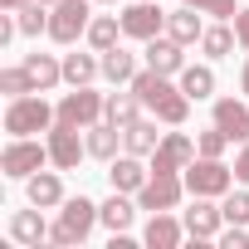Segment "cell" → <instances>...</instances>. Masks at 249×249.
<instances>
[{
    "instance_id": "obj_1",
    "label": "cell",
    "mask_w": 249,
    "mask_h": 249,
    "mask_svg": "<svg viewBox=\"0 0 249 249\" xmlns=\"http://www.w3.org/2000/svg\"><path fill=\"white\" fill-rule=\"evenodd\" d=\"M93 225H98V205H93L88 196H69V200L59 205V220L49 225V244H59V249L83 244V239L93 234Z\"/></svg>"
},
{
    "instance_id": "obj_2",
    "label": "cell",
    "mask_w": 249,
    "mask_h": 249,
    "mask_svg": "<svg viewBox=\"0 0 249 249\" xmlns=\"http://www.w3.org/2000/svg\"><path fill=\"white\" fill-rule=\"evenodd\" d=\"M54 122H59V107H49L39 93H25V98H10V103H5V132H10V137L49 132Z\"/></svg>"
},
{
    "instance_id": "obj_3",
    "label": "cell",
    "mask_w": 249,
    "mask_h": 249,
    "mask_svg": "<svg viewBox=\"0 0 249 249\" xmlns=\"http://www.w3.org/2000/svg\"><path fill=\"white\" fill-rule=\"evenodd\" d=\"M181 176H186V191H191V196H210V200H220V196L234 191V166H225L220 157H196Z\"/></svg>"
},
{
    "instance_id": "obj_4",
    "label": "cell",
    "mask_w": 249,
    "mask_h": 249,
    "mask_svg": "<svg viewBox=\"0 0 249 249\" xmlns=\"http://www.w3.org/2000/svg\"><path fill=\"white\" fill-rule=\"evenodd\" d=\"M88 25H93V0H59V5L49 10V39L54 44L88 39Z\"/></svg>"
},
{
    "instance_id": "obj_5",
    "label": "cell",
    "mask_w": 249,
    "mask_h": 249,
    "mask_svg": "<svg viewBox=\"0 0 249 249\" xmlns=\"http://www.w3.org/2000/svg\"><path fill=\"white\" fill-rule=\"evenodd\" d=\"M44 166H49V142H35V137H10V147L0 152V171L10 181H30Z\"/></svg>"
},
{
    "instance_id": "obj_6",
    "label": "cell",
    "mask_w": 249,
    "mask_h": 249,
    "mask_svg": "<svg viewBox=\"0 0 249 249\" xmlns=\"http://www.w3.org/2000/svg\"><path fill=\"white\" fill-rule=\"evenodd\" d=\"M103 112H107V98L93 93V83H83V88L59 98V122H69V127H78V132H88L93 122H103Z\"/></svg>"
},
{
    "instance_id": "obj_7",
    "label": "cell",
    "mask_w": 249,
    "mask_h": 249,
    "mask_svg": "<svg viewBox=\"0 0 249 249\" xmlns=\"http://www.w3.org/2000/svg\"><path fill=\"white\" fill-rule=\"evenodd\" d=\"M122 35L127 39H157V35H166V10L157 5V0H132L127 10H122Z\"/></svg>"
},
{
    "instance_id": "obj_8",
    "label": "cell",
    "mask_w": 249,
    "mask_h": 249,
    "mask_svg": "<svg viewBox=\"0 0 249 249\" xmlns=\"http://www.w3.org/2000/svg\"><path fill=\"white\" fill-rule=\"evenodd\" d=\"M44 142H49V166L59 171H73L88 157V137H78V127H69V122H54Z\"/></svg>"
},
{
    "instance_id": "obj_9",
    "label": "cell",
    "mask_w": 249,
    "mask_h": 249,
    "mask_svg": "<svg viewBox=\"0 0 249 249\" xmlns=\"http://www.w3.org/2000/svg\"><path fill=\"white\" fill-rule=\"evenodd\" d=\"M191 161H196V142H191L186 132H166L161 147L152 152V171H157V176H181Z\"/></svg>"
},
{
    "instance_id": "obj_10",
    "label": "cell",
    "mask_w": 249,
    "mask_h": 249,
    "mask_svg": "<svg viewBox=\"0 0 249 249\" xmlns=\"http://www.w3.org/2000/svg\"><path fill=\"white\" fill-rule=\"evenodd\" d=\"M181 196H186V176H147V186L137 191V205L142 210H176L181 205Z\"/></svg>"
},
{
    "instance_id": "obj_11",
    "label": "cell",
    "mask_w": 249,
    "mask_h": 249,
    "mask_svg": "<svg viewBox=\"0 0 249 249\" xmlns=\"http://www.w3.org/2000/svg\"><path fill=\"white\" fill-rule=\"evenodd\" d=\"M186 220V234L191 239H220V225H225V210L210 200V196H196V205L181 215Z\"/></svg>"
},
{
    "instance_id": "obj_12",
    "label": "cell",
    "mask_w": 249,
    "mask_h": 249,
    "mask_svg": "<svg viewBox=\"0 0 249 249\" xmlns=\"http://www.w3.org/2000/svg\"><path fill=\"white\" fill-rule=\"evenodd\" d=\"M147 176H152V166H142V157H132V152H122V157L107 161V181H112V191L137 196V191L147 186Z\"/></svg>"
},
{
    "instance_id": "obj_13",
    "label": "cell",
    "mask_w": 249,
    "mask_h": 249,
    "mask_svg": "<svg viewBox=\"0 0 249 249\" xmlns=\"http://www.w3.org/2000/svg\"><path fill=\"white\" fill-rule=\"evenodd\" d=\"M142 54H147V69H157V73H171V78H176V73L186 69V44H176L171 35L147 39V49H142Z\"/></svg>"
},
{
    "instance_id": "obj_14",
    "label": "cell",
    "mask_w": 249,
    "mask_h": 249,
    "mask_svg": "<svg viewBox=\"0 0 249 249\" xmlns=\"http://www.w3.org/2000/svg\"><path fill=\"white\" fill-rule=\"evenodd\" d=\"M215 127L230 142H249V103L239 98H215Z\"/></svg>"
},
{
    "instance_id": "obj_15",
    "label": "cell",
    "mask_w": 249,
    "mask_h": 249,
    "mask_svg": "<svg viewBox=\"0 0 249 249\" xmlns=\"http://www.w3.org/2000/svg\"><path fill=\"white\" fill-rule=\"evenodd\" d=\"M181 239H186V220H171L166 210H152V220L142 230V244L147 249H176Z\"/></svg>"
},
{
    "instance_id": "obj_16",
    "label": "cell",
    "mask_w": 249,
    "mask_h": 249,
    "mask_svg": "<svg viewBox=\"0 0 249 249\" xmlns=\"http://www.w3.org/2000/svg\"><path fill=\"white\" fill-rule=\"evenodd\" d=\"M25 196H30V205H39V210H54V205H64L69 196H64L59 166H54V171H35V176L25 181Z\"/></svg>"
},
{
    "instance_id": "obj_17",
    "label": "cell",
    "mask_w": 249,
    "mask_h": 249,
    "mask_svg": "<svg viewBox=\"0 0 249 249\" xmlns=\"http://www.w3.org/2000/svg\"><path fill=\"white\" fill-rule=\"evenodd\" d=\"M25 73H30L35 93H49V88L64 83V59H54V54H25Z\"/></svg>"
},
{
    "instance_id": "obj_18",
    "label": "cell",
    "mask_w": 249,
    "mask_h": 249,
    "mask_svg": "<svg viewBox=\"0 0 249 249\" xmlns=\"http://www.w3.org/2000/svg\"><path fill=\"white\" fill-rule=\"evenodd\" d=\"M10 239H15V244H30V249H39V244L49 239V225H44L39 205H35V210H15V215H10Z\"/></svg>"
},
{
    "instance_id": "obj_19",
    "label": "cell",
    "mask_w": 249,
    "mask_h": 249,
    "mask_svg": "<svg viewBox=\"0 0 249 249\" xmlns=\"http://www.w3.org/2000/svg\"><path fill=\"white\" fill-rule=\"evenodd\" d=\"M166 35H171L176 44H200V35H205V20H200V10H196V5H181V10H171V15H166Z\"/></svg>"
},
{
    "instance_id": "obj_20",
    "label": "cell",
    "mask_w": 249,
    "mask_h": 249,
    "mask_svg": "<svg viewBox=\"0 0 249 249\" xmlns=\"http://www.w3.org/2000/svg\"><path fill=\"white\" fill-rule=\"evenodd\" d=\"M137 210H142V205H132V200H127V191H112V196L98 205V225H107V230L117 234V230H127V225L137 220Z\"/></svg>"
},
{
    "instance_id": "obj_21",
    "label": "cell",
    "mask_w": 249,
    "mask_h": 249,
    "mask_svg": "<svg viewBox=\"0 0 249 249\" xmlns=\"http://www.w3.org/2000/svg\"><path fill=\"white\" fill-rule=\"evenodd\" d=\"M117 147H127V137H122V127H112L107 117L88 127V157H98V161H112V157H117Z\"/></svg>"
},
{
    "instance_id": "obj_22",
    "label": "cell",
    "mask_w": 249,
    "mask_h": 249,
    "mask_svg": "<svg viewBox=\"0 0 249 249\" xmlns=\"http://www.w3.org/2000/svg\"><path fill=\"white\" fill-rule=\"evenodd\" d=\"M127 88L142 98V107H157V103H161V98H166L176 83H171V73H157V69H137V78H132Z\"/></svg>"
},
{
    "instance_id": "obj_23",
    "label": "cell",
    "mask_w": 249,
    "mask_h": 249,
    "mask_svg": "<svg viewBox=\"0 0 249 249\" xmlns=\"http://www.w3.org/2000/svg\"><path fill=\"white\" fill-rule=\"evenodd\" d=\"M98 59H103V78H107V83H117V88H127V83L137 78V59H132L127 49H122V44L103 49Z\"/></svg>"
},
{
    "instance_id": "obj_24",
    "label": "cell",
    "mask_w": 249,
    "mask_h": 249,
    "mask_svg": "<svg viewBox=\"0 0 249 249\" xmlns=\"http://www.w3.org/2000/svg\"><path fill=\"white\" fill-rule=\"evenodd\" d=\"M176 78H181V93H186L191 103H205V98L215 93V69H210V64H186Z\"/></svg>"
},
{
    "instance_id": "obj_25",
    "label": "cell",
    "mask_w": 249,
    "mask_h": 249,
    "mask_svg": "<svg viewBox=\"0 0 249 249\" xmlns=\"http://www.w3.org/2000/svg\"><path fill=\"white\" fill-rule=\"evenodd\" d=\"M98 73H103L98 49H93V54H64V83H69V88H83V83H93Z\"/></svg>"
},
{
    "instance_id": "obj_26",
    "label": "cell",
    "mask_w": 249,
    "mask_h": 249,
    "mask_svg": "<svg viewBox=\"0 0 249 249\" xmlns=\"http://www.w3.org/2000/svg\"><path fill=\"white\" fill-rule=\"evenodd\" d=\"M137 107H142V98L127 88V93H107V122H112V127H122V132H127L132 127V122H137Z\"/></svg>"
},
{
    "instance_id": "obj_27",
    "label": "cell",
    "mask_w": 249,
    "mask_h": 249,
    "mask_svg": "<svg viewBox=\"0 0 249 249\" xmlns=\"http://www.w3.org/2000/svg\"><path fill=\"white\" fill-rule=\"evenodd\" d=\"M122 137H127V152H132V157H152V152L161 147V137H166V132H157V122H142V117H137Z\"/></svg>"
},
{
    "instance_id": "obj_28",
    "label": "cell",
    "mask_w": 249,
    "mask_h": 249,
    "mask_svg": "<svg viewBox=\"0 0 249 249\" xmlns=\"http://www.w3.org/2000/svg\"><path fill=\"white\" fill-rule=\"evenodd\" d=\"M152 112H157V122H166V127H181V122L191 117V98H186V93H181V83H176V88H171Z\"/></svg>"
},
{
    "instance_id": "obj_29",
    "label": "cell",
    "mask_w": 249,
    "mask_h": 249,
    "mask_svg": "<svg viewBox=\"0 0 249 249\" xmlns=\"http://www.w3.org/2000/svg\"><path fill=\"white\" fill-rule=\"evenodd\" d=\"M49 10H54V5H44V0H30V5H20V10H15V20H20V35H30V39L49 35Z\"/></svg>"
},
{
    "instance_id": "obj_30",
    "label": "cell",
    "mask_w": 249,
    "mask_h": 249,
    "mask_svg": "<svg viewBox=\"0 0 249 249\" xmlns=\"http://www.w3.org/2000/svg\"><path fill=\"white\" fill-rule=\"evenodd\" d=\"M122 39V15H93V25H88V44L103 54V49H112Z\"/></svg>"
},
{
    "instance_id": "obj_31",
    "label": "cell",
    "mask_w": 249,
    "mask_h": 249,
    "mask_svg": "<svg viewBox=\"0 0 249 249\" xmlns=\"http://www.w3.org/2000/svg\"><path fill=\"white\" fill-rule=\"evenodd\" d=\"M234 44H239V39H234L225 25H205V35H200V49H205V59H225Z\"/></svg>"
},
{
    "instance_id": "obj_32",
    "label": "cell",
    "mask_w": 249,
    "mask_h": 249,
    "mask_svg": "<svg viewBox=\"0 0 249 249\" xmlns=\"http://www.w3.org/2000/svg\"><path fill=\"white\" fill-rule=\"evenodd\" d=\"M0 93H5V98H25V93H35L25 64H20V69H0Z\"/></svg>"
},
{
    "instance_id": "obj_33",
    "label": "cell",
    "mask_w": 249,
    "mask_h": 249,
    "mask_svg": "<svg viewBox=\"0 0 249 249\" xmlns=\"http://www.w3.org/2000/svg\"><path fill=\"white\" fill-rule=\"evenodd\" d=\"M220 210H225V225H249V191H230Z\"/></svg>"
},
{
    "instance_id": "obj_34",
    "label": "cell",
    "mask_w": 249,
    "mask_h": 249,
    "mask_svg": "<svg viewBox=\"0 0 249 249\" xmlns=\"http://www.w3.org/2000/svg\"><path fill=\"white\" fill-rule=\"evenodd\" d=\"M225 147H234L220 127H210V132H200L196 137V157H225Z\"/></svg>"
},
{
    "instance_id": "obj_35",
    "label": "cell",
    "mask_w": 249,
    "mask_h": 249,
    "mask_svg": "<svg viewBox=\"0 0 249 249\" xmlns=\"http://www.w3.org/2000/svg\"><path fill=\"white\" fill-rule=\"evenodd\" d=\"M181 5H196L200 15H215V20H234V15H239L234 0H181Z\"/></svg>"
},
{
    "instance_id": "obj_36",
    "label": "cell",
    "mask_w": 249,
    "mask_h": 249,
    "mask_svg": "<svg viewBox=\"0 0 249 249\" xmlns=\"http://www.w3.org/2000/svg\"><path fill=\"white\" fill-rule=\"evenodd\" d=\"M220 244L225 249H249V230L244 225H230V230H220Z\"/></svg>"
},
{
    "instance_id": "obj_37",
    "label": "cell",
    "mask_w": 249,
    "mask_h": 249,
    "mask_svg": "<svg viewBox=\"0 0 249 249\" xmlns=\"http://www.w3.org/2000/svg\"><path fill=\"white\" fill-rule=\"evenodd\" d=\"M234 181L249 186V142H239V157H234Z\"/></svg>"
},
{
    "instance_id": "obj_38",
    "label": "cell",
    "mask_w": 249,
    "mask_h": 249,
    "mask_svg": "<svg viewBox=\"0 0 249 249\" xmlns=\"http://www.w3.org/2000/svg\"><path fill=\"white\" fill-rule=\"evenodd\" d=\"M234 39H239V49L249 54V10L239 5V15H234Z\"/></svg>"
},
{
    "instance_id": "obj_39",
    "label": "cell",
    "mask_w": 249,
    "mask_h": 249,
    "mask_svg": "<svg viewBox=\"0 0 249 249\" xmlns=\"http://www.w3.org/2000/svg\"><path fill=\"white\" fill-rule=\"evenodd\" d=\"M20 5H30V0H0V10H20Z\"/></svg>"
},
{
    "instance_id": "obj_40",
    "label": "cell",
    "mask_w": 249,
    "mask_h": 249,
    "mask_svg": "<svg viewBox=\"0 0 249 249\" xmlns=\"http://www.w3.org/2000/svg\"><path fill=\"white\" fill-rule=\"evenodd\" d=\"M239 83H244V93H249V64H244V73H239Z\"/></svg>"
},
{
    "instance_id": "obj_41",
    "label": "cell",
    "mask_w": 249,
    "mask_h": 249,
    "mask_svg": "<svg viewBox=\"0 0 249 249\" xmlns=\"http://www.w3.org/2000/svg\"><path fill=\"white\" fill-rule=\"evenodd\" d=\"M93 5H112V0H93Z\"/></svg>"
},
{
    "instance_id": "obj_42",
    "label": "cell",
    "mask_w": 249,
    "mask_h": 249,
    "mask_svg": "<svg viewBox=\"0 0 249 249\" xmlns=\"http://www.w3.org/2000/svg\"><path fill=\"white\" fill-rule=\"evenodd\" d=\"M44 5H59V0H44Z\"/></svg>"
}]
</instances>
